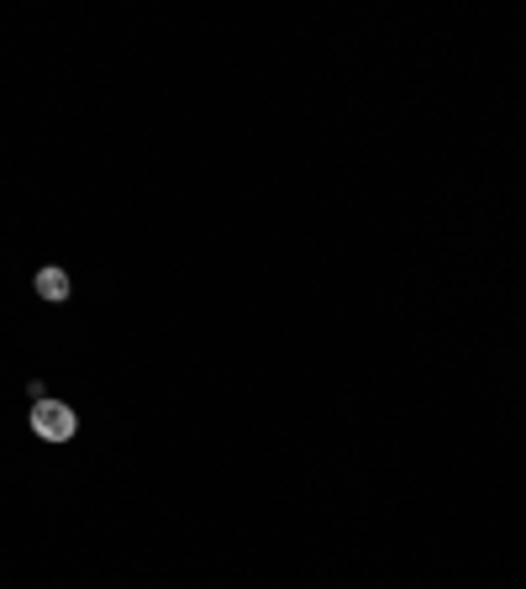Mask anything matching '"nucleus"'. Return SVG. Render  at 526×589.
<instances>
[{
    "label": "nucleus",
    "mask_w": 526,
    "mask_h": 589,
    "mask_svg": "<svg viewBox=\"0 0 526 589\" xmlns=\"http://www.w3.org/2000/svg\"><path fill=\"white\" fill-rule=\"evenodd\" d=\"M32 431H38L42 443H69V437L80 431V416H74L69 400L42 395V400H32Z\"/></svg>",
    "instance_id": "nucleus-1"
},
{
    "label": "nucleus",
    "mask_w": 526,
    "mask_h": 589,
    "mask_svg": "<svg viewBox=\"0 0 526 589\" xmlns=\"http://www.w3.org/2000/svg\"><path fill=\"white\" fill-rule=\"evenodd\" d=\"M32 290H38V295H42L48 305H63L74 285H69V274H63V268H38V280H32Z\"/></svg>",
    "instance_id": "nucleus-2"
}]
</instances>
